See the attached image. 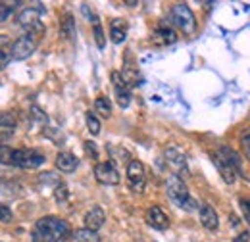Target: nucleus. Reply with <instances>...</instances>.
I'll return each mask as SVG.
<instances>
[{
    "label": "nucleus",
    "instance_id": "11",
    "mask_svg": "<svg viewBox=\"0 0 250 242\" xmlns=\"http://www.w3.org/2000/svg\"><path fill=\"white\" fill-rule=\"evenodd\" d=\"M210 158H212V161H214V165H216V169L219 171V175H221V179L227 182V184H233L235 179H237V171L233 169V165L221 156V154H210Z\"/></svg>",
    "mask_w": 250,
    "mask_h": 242
},
{
    "label": "nucleus",
    "instance_id": "8",
    "mask_svg": "<svg viewBox=\"0 0 250 242\" xmlns=\"http://www.w3.org/2000/svg\"><path fill=\"white\" fill-rule=\"evenodd\" d=\"M44 12H46L44 4H33L31 8H23V10L18 14L16 23L21 25V27H25V29H29V27H33L35 23L41 21V16H42Z\"/></svg>",
    "mask_w": 250,
    "mask_h": 242
},
{
    "label": "nucleus",
    "instance_id": "23",
    "mask_svg": "<svg viewBox=\"0 0 250 242\" xmlns=\"http://www.w3.org/2000/svg\"><path fill=\"white\" fill-rule=\"evenodd\" d=\"M85 121H87V129H89V133H91L93 137L100 135V120L96 118V114H93V112H87Z\"/></svg>",
    "mask_w": 250,
    "mask_h": 242
},
{
    "label": "nucleus",
    "instance_id": "3",
    "mask_svg": "<svg viewBox=\"0 0 250 242\" xmlns=\"http://www.w3.org/2000/svg\"><path fill=\"white\" fill-rule=\"evenodd\" d=\"M166 192H167V196H169V200L177 206V208H181V210H185V212H192V210H196V200L190 196V192H188L187 184L183 182L181 177H177V175H171L167 182H166Z\"/></svg>",
    "mask_w": 250,
    "mask_h": 242
},
{
    "label": "nucleus",
    "instance_id": "9",
    "mask_svg": "<svg viewBox=\"0 0 250 242\" xmlns=\"http://www.w3.org/2000/svg\"><path fill=\"white\" fill-rule=\"evenodd\" d=\"M112 85H114V92H116V100L120 104V108H129L131 104V89L124 81L120 71H112Z\"/></svg>",
    "mask_w": 250,
    "mask_h": 242
},
{
    "label": "nucleus",
    "instance_id": "25",
    "mask_svg": "<svg viewBox=\"0 0 250 242\" xmlns=\"http://www.w3.org/2000/svg\"><path fill=\"white\" fill-rule=\"evenodd\" d=\"M16 6H20V4L18 2H0V21H6L12 16Z\"/></svg>",
    "mask_w": 250,
    "mask_h": 242
},
{
    "label": "nucleus",
    "instance_id": "26",
    "mask_svg": "<svg viewBox=\"0 0 250 242\" xmlns=\"http://www.w3.org/2000/svg\"><path fill=\"white\" fill-rule=\"evenodd\" d=\"M93 31H94V40H96V46H98L100 50H104V46H106V39H104V31H102L100 21H98V23H94Z\"/></svg>",
    "mask_w": 250,
    "mask_h": 242
},
{
    "label": "nucleus",
    "instance_id": "33",
    "mask_svg": "<svg viewBox=\"0 0 250 242\" xmlns=\"http://www.w3.org/2000/svg\"><path fill=\"white\" fill-rule=\"evenodd\" d=\"M39 179H41V181H42V182H48V184H54V188H56V186L60 184V181H58V177H56L54 173H42V175H41Z\"/></svg>",
    "mask_w": 250,
    "mask_h": 242
},
{
    "label": "nucleus",
    "instance_id": "21",
    "mask_svg": "<svg viewBox=\"0 0 250 242\" xmlns=\"http://www.w3.org/2000/svg\"><path fill=\"white\" fill-rule=\"evenodd\" d=\"M73 239L75 242H102L100 241V237H98V233H94V231H89V229H77L75 233H73Z\"/></svg>",
    "mask_w": 250,
    "mask_h": 242
},
{
    "label": "nucleus",
    "instance_id": "34",
    "mask_svg": "<svg viewBox=\"0 0 250 242\" xmlns=\"http://www.w3.org/2000/svg\"><path fill=\"white\" fill-rule=\"evenodd\" d=\"M85 152H87V154H89L93 160H96V158H98V146L94 144L93 141H87V142H85Z\"/></svg>",
    "mask_w": 250,
    "mask_h": 242
},
{
    "label": "nucleus",
    "instance_id": "31",
    "mask_svg": "<svg viewBox=\"0 0 250 242\" xmlns=\"http://www.w3.org/2000/svg\"><path fill=\"white\" fill-rule=\"evenodd\" d=\"M239 206H241V212L245 215L247 223L250 225V198H241V200H239Z\"/></svg>",
    "mask_w": 250,
    "mask_h": 242
},
{
    "label": "nucleus",
    "instance_id": "7",
    "mask_svg": "<svg viewBox=\"0 0 250 242\" xmlns=\"http://www.w3.org/2000/svg\"><path fill=\"white\" fill-rule=\"evenodd\" d=\"M94 177L100 184L114 186V184L120 182V171L116 169V165L112 161H100L94 167Z\"/></svg>",
    "mask_w": 250,
    "mask_h": 242
},
{
    "label": "nucleus",
    "instance_id": "18",
    "mask_svg": "<svg viewBox=\"0 0 250 242\" xmlns=\"http://www.w3.org/2000/svg\"><path fill=\"white\" fill-rule=\"evenodd\" d=\"M60 35L65 40H75V20L69 12H65L60 21Z\"/></svg>",
    "mask_w": 250,
    "mask_h": 242
},
{
    "label": "nucleus",
    "instance_id": "12",
    "mask_svg": "<svg viewBox=\"0 0 250 242\" xmlns=\"http://www.w3.org/2000/svg\"><path fill=\"white\" fill-rule=\"evenodd\" d=\"M146 223L156 231H166L169 227V217L166 215V212L162 208L152 206V208L146 210Z\"/></svg>",
    "mask_w": 250,
    "mask_h": 242
},
{
    "label": "nucleus",
    "instance_id": "30",
    "mask_svg": "<svg viewBox=\"0 0 250 242\" xmlns=\"http://www.w3.org/2000/svg\"><path fill=\"white\" fill-rule=\"evenodd\" d=\"M31 114H33V121H37V123H41V125H44L48 118H46V114L42 112V110H39L37 106H33L31 108Z\"/></svg>",
    "mask_w": 250,
    "mask_h": 242
},
{
    "label": "nucleus",
    "instance_id": "20",
    "mask_svg": "<svg viewBox=\"0 0 250 242\" xmlns=\"http://www.w3.org/2000/svg\"><path fill=\"white\" fill-rule=\"evenodd\" d=\"M10 56H12V42L6 35H0V71L8 65Z\"/></svg>",
    "mask_w": 250,
    "mask_h": 242
},
{
    "label": "nucleus",
    "instance_id": "22",
    "mask_svg": "<svg viewBox=\"0 0 250 242\" xmlns=\"http://www.w3.org/2000/svg\"><path fill=\"white\" fill-rule=\"evenodd\" d=\"M94 110L102 116V118H110L112 116V102L106 96H98L94 100Z\"/></svg>",
    "mask_w": 250,
    "mask_h": 242
},
{
    "label": "nucleus",
    "instance_id": "14",
    "mask_svg": "<svg viewBox=\"0 0 250 242\" xmlns=\"http://www.w3.org/2000/svg\"><path fill=\"white\" fill-rule=\"evenodd\" d=\"M198 215H200V223L204 225V229H208V231H218V227H219L218 213H216V210H214L210 204H202V206L198 208Z\"/></svg>",
    "mask_w": 250,
    "mask_h": 242
},
{
    "label": "nucleus",
    "instance_id": "13",
    "mask_svg": "<svg viewBox=\"0 0 250 242\" xmlns=\"http://www.w3.org/2000/svg\"><path fill=\"white\" fill-rule=\"evenodd\" d=\"M104 221H106V213H104V210H102L100 206H94V208H91L89 212L85 213V219H83L85 229L94 231V233H98V229H102Z\"/></svg>",
    "mask_w": 250,
    "mask_h": 242
},
{
    "label": "nucleus",
    "instance_id": "37",
    "mask_svg": "<svg viewBox=\"0 0 250 242\" xmlns=\"http://www.w3.org/2000/svg\"><path fill=\"white\" fill-rule=\"evenodd\" d=\"M249 241H250L249 231H243V233H239V235L235 237V241H233V242H249Z\"/></svg>",
    "mask_w": 250,
    "mask_h": 242
},
{
    "label": "nucleus",
    "instance_id": "15",
    "mask_svg": "<svg viewBox=\"0 0 250 242\" xmlns=\"http://www.w3.org/2000/svg\"><path fill=\"white\" fill-rule=\"evenodd\" d=\"M77 165H79V160L71 152H60L56 156V169L62 173H73L77 169Z\"/></svg>",
    "mask_w": 250,
    "mask_h": 242
},
{
    "label": "nucleus",
    "instance_id": "27",
    "mask_svg": "<svg viewBox=\"0 0 250 242\" xmlns=\"http://www.w3.org/2000/svg\"><path fill=\"white\" fill-rule=\"evenodd\" d=\"M54 198L62 204V202H65L67 198H69V190H67V186L63 184V182H60L56 188H54Z\"/></svg>",
    "mask_w": 250,
    "mask_h": 242
},
{
    "label": "nucleus",
    "instance_id": "10",
    "mask_svg": "<svg viewBox=\"0 0 250 242\" xmlns=\"http://www.w3.org/2000/svg\"><path fill=\"white\" fill-rule=\"evenodd\" d=\"M164 156H166V161L169 163V167L177 173V177H179V175H185V173L188 171L187 158H185V154L179 150V148L171 146V148H167V150L164 152Z\"/></svg>",
    "mask_w": 250,
    "mask_h": 242
},
{
    "label": "nucleus",
    "instance_id": "5",
    "mask_svg": "<svg viewBox=\"0 0 250 242\" xmlns=\"http://www.w3.org/2000/svg\"><path fill=\"white\" fill-rule=\"evenodd\" d=\"M171 20L177 25V29H181L185 35H192L196 31V20L192 10L188 8L187 4H175L171 8Z\"/></svg>",
    "mask_w": 250,
    "mask_h": 242
},
{
    "label": "nucleus",
    "instance_id": "32",
    "mask_svg": "<svg viewBox=\"0 0 250 242\" xmlns=\"http://www.w3.org/2000/svg\"><path fill=\"white\" fill-rule=\"evenodd\" d=\"M81 12H83V16H85L89 21H93V23H98V18H96V14H94L93 8H91L89 4H81Z\"/></svg>",
    "mask_w": 250,
    "mask_h": 242
},
{
    "label": "nucleus",
    "instance_id": "28",
    "mask_svg": "<svg viewBox=\"0 0 250 242\" xmlns=\"http://www.w3.org/2000/svg\"><path fill=\"white\" fill-rule=\"evenodd\" d=\"M12 152H14V148H10L8 144L0 146V163L2 165H12Z\"/></svg>",
    "mask_w": 250,
    "mask_h": 242
},
{
    "label": "nucleus",
    "instance_id": "17",
    "mask_svg": "<svg viewBox=\"0 0 250 242\" xmlns=\"http://www.w3.org/2000/svg\"><path fill=\"white\" fill-rule=\"evenodd\" d=\"M218 154H221L231 165H233V169L237 171V175H241V177H245V169H243V161H241V156L237 154V152L233 150V148H229V146H221L218 150Z\"/></svg>",
    "mask_w": 250,
    "mask_h": 242
},
{
    "label": "nucleus",
    "instance_id": "36",
    "mask_svg": "<svg viewBox=\"0 0 250 242\" xmlns=\"http://www.w3.org/2000/svg\"><path fill=\"white\" fill-rule=\"evenodd\" d=\"M10 139H12V131H2L0 133V146H6Z\"/></svg>",
    "mask_w": 250,
    "mask_h": 242
},
{
    "label": "nucleus",
    "instance_id": "19",
    "mask_svg": "<svg viewBox=\"0 0 250 242\" xmlns=\"http://www.w3.org/2000/svg\"><path fill=\"white\" fill-rule=\"evenodd\" d=\"M152 40L156 44H173L177 40V33L169 27H158L152 35Z\"/></svg>",
    "mask_w": 250,
    "mask_h": 242
},
{
    "label": "nucleus",
    "instance_id": "35",
    "mask_svg": "<svg viewBox=\"0 0 250 242\" xmlns=\"http://www.w3.org/2000/svg\"><path fill=\"white\" fill-rule=\"evenodd\" d=\"M0 221H4V223L12 221V212H10V208H6V206H0Z\"/></svg>",
    "mask_w": 250,
    "mask_h": 242
},
{
    "label": "nucleus",
    "instance_id": "4",
    "mask_svg": "<svg viewBox=\"0 0 250 242\" xmlns=\"http://www.w3.org/2000/svg\"><path fill=\"white\" fill-rule=\"evenodd\" d=\"M44 161L46 158L33 148H14L12 152V165L21 169H39L41 165H44Z\"/></svg>",
    "mask_w": 250,
    "mask_h": 242
},
{
    "label": "nucleus",
    "instance_id": "6",
    "mask_svg": "<svg viewBox=\"0 0 250 242\" xmlns=\"http://www.w3.org/2000/svg\"><path fill=\"white\" fill-rule=\"evenodd\" d=\"M127 181L133 192L141 194L146 186V173H145V165L139 161V160H133L129 161L127 165Z\"/></svg>",
    "mask_w": 250,
    "mask_h": 242
},
{
    "label": "nucleus",
    "instance_id": "1",
    "mask_svg": "<svg viewBox=\"0 0 250 242\" xmlns=\"http://www.w3.org/2000/svg\"><path fill=\"white\" fill-rule=\"evenodd\" d=\"M71 227L67 225V221H63L60 217L54 215H46L41 217L31 231L33 242H65L71 237Z\"/></svg>",
    "mask_w": 250,
    "mask_h": 242
},
{
    "label": "nucleus",
    "instance_id": "29",
    "mask_svg": "<svg viewBox=\"0 0 250 242\" xmlns=\"http://www.w3.org/2000/svg\"><path fill=\"white\" fill-rule=\"evenodd\" d=\"M241 148L245 152V156L250 160V131L249 129H245V131L241 133Z\"/></svg>",
    "mask_w": 250,
    "mask_h": 242
},
{
    "label": "nucleus",
    "instance_id": "2",
    "mask_svg": "<svg viewBox=\"0 0 250 242\" xmlns=\"http://www.w3.org/2000/svg\"><path fill=\"white\" fill-rule=\"evenodd\" d=\"M44 35V25L39 21L33 27L25 29V33L12 44V58L14 60H27L35 52V48L39 46L41 37Z\"/></svg>",
    "mask_w": 250,
    "mask_h": 242
},
{
    "label": "nucleus",
    "instance_id": "24",
    "mask_svg": "<svg viewBox=\"0 0 250 242\" xmlns=\"http://www.w3.org/2000/svg\"><path fill=\"white\" fill-rule=\"evenodd\" d=\"M18 125V120L12 112H0V127L6 129V131H12L14 127Z\"/></svg>",
    "mask_w": 250,
    "mask_h": 242
},
{
    "label": "nucleus",
    "instance_id": "16",
    "mask_svg": "<svg viewBox=\"0 0 250 242\" xmlns=\"http://www.w3.org/2000/svg\"><path fill=\"white\" fill-rule=\"evenodd\" d=\"M110 39L114 44H122L125 39H127V21L118 18V20H112V25H110Z\"/></svg>",
    "mask_w": 250,
    "mask_h": 242
}]
</instances>
